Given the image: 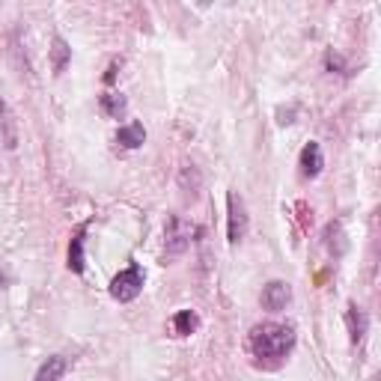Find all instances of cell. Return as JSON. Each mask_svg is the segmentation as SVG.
<instances>
[{
  "label": "cell",
  "mask_w": 381,
  "mask_h": 381,
  "mask_svg": "<svg viewBox=\"0 0 381 381\" xmlns=\"http://www.w3.org/2000/svg\"><path fill=\"white\" fill-rule=\"evenodd\" d=\"M247 349L251 355L262 363L271 360L274 363L283 360L292 349H295V328L292 325H280V322H265V325H256L247 337Z\"/></svg>",
  "instance_id": "obj_1"
},
{
  "label": "cell",
  "mask_w": 381,
  "mask_h": 381,
  "mask_svg": "<svg viewBox=\"0 0 381 381\" xmlns=\"http://www.w3.org/2000/svg\"><path fill=\"white\" fill-rule=\"evenodd\" d=\"M143 292V268L140 265H128L125 271H120L110 280V295L117 298L120 304H128Z\"/></svg>",
  "instance_id": "obj_2"
},
{
  "label": "cell",
  "mask_w": 381,
  "mask_h": 381,
  "mask_svg": "<svg viewBox=\"0 0 381 381\" xmlns=\"http://www.w3.org/2000/svg\"><path fill=\"white\" fill-rule=\"evenodd\" d=\"M226 209H229V218H226V241L229 244H239L244 236H247V209H244V200L236 194V191H229L226 197Z\"/></svg>",
  "instance_id": "obj_3"
},
{
  "label": "cell",
  "mask_w": 381,
  "mask_h": 381,
  "mask_svg": "<svg viewBox=\"0 0 381 381\" xmlns=\"http://www.w3.org/2000/svg\"><path fill=\"white\" fill-rule=\"evenodd\" d=\"M167 254L170 256H179V254H185L188 247H191V236H197V226L188 224L185 218H179V214H173V218L167 221Z\"/></svg>",
  "instance_id": "obj_4"
},
{
  "label": "cell",
  "mask_w": 381,
  "mask_h": 381,
  "mask_svg": "<svg viewBox=\"0 0 381 381\" xmlns=\"http://www.w3.org/2000/svg\"><path fill=\"white\" fill-rule=\"evenodd\" d=\"M289 298H292V289H289V283H283V280H271V283L262 289L259 301H262V307L268 310V313H280V310H286Z\"/></svg>",
  "instance_id": "obj_5"
},
{
  "label": "cell",
  "mask_w": 381,
  "mask_h": 381,
  "mask_svg": "<svg viewBox=\"0 0 381 381\" xmlns=\"http://www.w3.org/2000/svg\"><path fill=\"white\" fill-rule=\"evenodd\" d=\"M298 167H301V176L304 179H316L325 167V155H322V146L319 143H307L301 149V158H298Z\"/></svg>",
  "instance_id": "obj_6"
},
{
  "label": "cell",
  "mask_w": 381,
  "mask_h": 381,
  "mask_svg": "<svg viewBox=\"0 0 381 381\" xmlns=\"http://www.w3.org/2000/svg\"><path fill=\"white\" fill-rule=\"evenodd\" d=\"M0 143H4V149L19 146V122H15L6 102H0Z\"/></svg>",
  "instance_id": "obj_7"
},
{
  "label": "cell",
  "mask_w": 381,
  "mask_h": 381,
  "mask_svg": "<svg viewBox=\"0 0 381 381\" xmlns=\"http://www.w3.org/2000/svg\"><path fill=\"white\" fill-rule=\"evenodd\" d=\"M345 325H349V337H352V343L357 345L363 337H367L370 316H367V313H363L357 304H349V310H345Z\"/></svg>",
  "instance_id": "obj_8"
},
{
  "label": "cell",
  "mask_w": 381,
  "mask_h": 381,
  "mask_svg": "<svg viewBox=\"0 0 381 381\" xmlns=\"http://www.w3.org/2000/svg\"><path fill=\"white\" fill-rule=\"evenodd\" d=\"M117 143L125 146V149H137V146H143V143H146V128H143L140 122H128V125H122V128L117 131Z\"/></svg>",
  "instance_id": "obj_9"
},
{
  "label": "cell",
  "mask_w": 381,
  "mask_h": 381,
  "mask_svg": "<svg viewBox=\"0 0 381 381\" xmlns=\"http://www.w3.org/2000/svg\"><path fill=\"white\" fill-rule=\"evenodd\" d=\"M84 265H87V259H84V226H80L69 241V271L84 274Z\"/></svg>",
  "instance_id": "obj_10"
},
{
  "label": "cell",
  "mask_w": 381,
  "mask_h": 381,
  "mask_svg": "<svg viewBox=\"0 0 381 381\" xmlns=\"http://www.w3.org/2000/svg\"><path fill=\"white\" fill-rule=\"evenodd\" d=\"M66 370H69V363H66V357H60V355H54V357H48L42 367L36 370V378L39 381H54V378H63L66 375Z\"/></svg>",
  "instance_id": "obj_11"
},
{
  "label": "cell",
  "mask_w": 381,
  "mask_h": 381,
  "mask_svg": "<svg viewBox=\"0 0 381 381\" xmlns=\"http://www.w3.org/2000/svg\"><path fill=\"white\" fill-rule=\"evenodd\" d=\"M197 328H200V319H197L194 310H179L176 316H173V330H176L179 337H191Z\"/></svg>",
  "instance_id": "obj_12"
},
{
  "label": "cell",
  "mask_w": 381,
  "mask_h": 381,
  "mask_svg": "<svg viewBox=\"0 0 381 381\" xmlns=\"http://www.w3.org/2000/svg\"><path fill=\"white\" fill-rule=\"evenodd\" d=\"M72 60V48L63 36H54V48H51V66H54V75H60L66 66Z\"/></svg>",
  "instance_id": "obj_13"
},
{
  "label": "cell",
  "mask_w": 381,
  "mask_h": 381,
  "mask_svg": "<svg viewBox=\"0 0 381 381\" xmlns=\"http://www.w3.org/2000/svg\"><path fill=\"white\" fill-rule=\"evenodd\" d=\"M200 185H203V176H200V170L194 167V164H185V167L179 170V188L185 191V194H197L200 191Z\"/></svg>",
  "instance_id": "obj_14"
},
{
  "label": "cell",
  "mask_w": 381,
  "mask_h": 381,
  "mask_svg": "<svg viewBox=\"0 0 381 381\" xmlns=\"http://www.w3.org/2000/svg\"><path fill=\"white\" fill-rule=\"evenodd\" d=\"M102 110L108 113L110 120H120V117H125V110H128L125 95H120V93H105V95H102Z\"/></svg>",
  "instance_id": "obj_15"
},
{
  "label": "cell",
  "mask_w": 381,
  "mask_h": 381,
  "mask_svg": "<svg viewBox=\"0 0 381 381\" xmlns=\"http://www.w3.org/2000/svg\"><path fill=\"white\" fill-rule=\"evenodd\" d=\"M325 244H328V251L334 254V256H343V254H345L343 224H328V229H325Z\"/></svg>",
  "instance_id": "obj_16"
},
{
  "label": "cell",
  "mask_w": 381,
  "mask_h": 381,
  "mask_svg": "<svg viewBox=\"0 0 381 381\" xmlns=\"http://www.w3.org/2000/svg\"><path fill=\"white\" fill-rule=\"evenodd\" d=\"M325 66H328L330 72H343V69H345V66H343V57L334 54V51H328V54H325Z\"/></svg>",
  "instance_id": "obj_17"
},
{
  "label": "cell",
  "mask_w": 381,
  "mask_h": 381,
  "mask_svg": "<svg viewBox=\"0 0 381 381\" xmlns=\"http://www.w3.org/2000/svg\"><path fill=\"white\" fill-rule=\"evenodd\" d=\"M117 69H120V63H110V69H108V75H105L108 84H113V78H117Z\"/></svg>",
  "instance_id": "obj_18"
},
{
  "label": "cell",
  "mask_w": 381,
  "mask_h": 381,
  "mask_svg": "<svg viewBox=\"0 0 381 381\" xmlns=\"http://www.w3.org/2000/svg\"><path fill=\"white\" fill-rule=\"evenodd\" d=\"M0 289H6V277L4 274H0Z\"/></svg>",
  "instance_id": "obj_19"
}]
</instances>
